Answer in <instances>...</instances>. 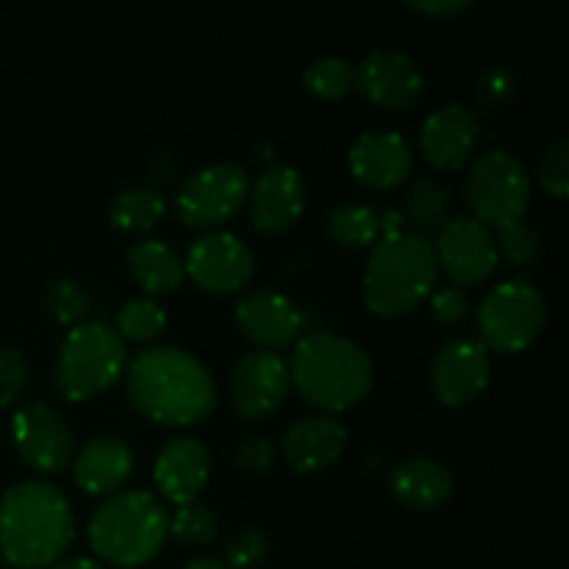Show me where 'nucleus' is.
<instances>
[{
	"instance_id": "nucleus-32",
	"label": "nucleus",
	"mask_w": 569,
	"mask_h": 569,
	"mask_svg": "<svg viewBox=\"0 0 569 569\" xmlns=\"http://www.w3.org/2000/svg\"><path fill=\"white\" fill-rule=\"evenodd\" d=\"M539 231L526 220L506 222V226H498V237H495V248H498V256L503 253L506 261H511L515 267L531 264L539 256Z\"/></svg>"
},
{
	"instance_id": "nucleus-9",
	"label": "nucleus",
	"mask_w": 569,
	"mask_h": 569,
	"mask_svg": "<svg viewBox=\"0 0 569 569\" xmlns=\"http://www.w3.org/2000/svg\"><path fill=\"white\" fill-rule=\"evenodd\" d=\"M248 192L250 178L242 164L214 161L183 178L176 192V214L181 217L183 226H220L237 214L239 206L248 200Z\"/></svg>"
},
{
	"instance_id": "nucleus-4",
	"label": "nucleus",
	"mask_w": 569,
	"mask_h": 569,
	"mask_svg": "<svg viewBox=\"0 0 569 569\" xmlns=\"http://www.w3.org/2000/svg\"><path fill=\"white\" fill-rule=\"evenodd\" d=\"M437 253L411 231L381 237L365 267V303L381 317H400L420 306L437 283Z\"/></svg>"
},
{
	"instance_id": "nucleus-18",
	"label": "nucleus",
	"mask_w": 569,
	"mask_h": 569,
	"mask_svg": "<svg viewBox=\"0 0 569 569\" xmlns=\"http://www.w3.org/2000/svg\"><path fill=\"white\" fill-rule=\"evenodd\" d=\"M350 172L365 187L392 189L411 172V148L406 137L392 128L361 131L350 144Z\"/></svg>"
},
{
	"instance_id": "nucleus-13",
	"label": "nucleus",
	"mask_w": 569,
	"mask_h": 569,
	"mask_svg": "<svg viewBox=\"0 0 569 569\" xmlns=\"http://www.w3.org/2000/svg\"><path fill=\"white\" fill-rule=\"evenodd\" d=\"M492 359L481 339L456 337L431 361V387L445 406H465L487 389Z\"/></svg>"
},
{
	"instance_id": "nucleus-31",
	"label": "nucleus",
	"mask_w": 569,
	"mask_h": 569,
	"mask_svg": "<svg viewBox=\"0 0 569 569\" xmlns=\"http://www.w3.org/2000/svg\"><path fill=\"white\" fill-rule=\"evenodd\" d=\"M167 528H170V533L178 542L203 545L214 539L220 520H217V515L206 503L189 500V503H181L172 511V517L167 520Z\"/></svg>"
},
{
	"instance_id": "nucleus-20",
	"label": "nucleus",
	"mask_w": 569,
	"mask_h": 569,
	"mask_svg": "<svg viewBox=\"0 0 569 569\" xmlns=\"http://www.w3.org/2000/svg\"><path fill=\"white\" fill-rule=\"evenodd\" d=\"M211 470V456L206 445L194 437H176L159 450L153 465L156 487L172 503H189L206 487Z\"/></svg>"
},
{
	"instance_id": "nucleus-11",
	"label": "nucleus",
	"mask_w": 569,
	"mask_h": 569,
	"mask_svg": "<svg viewBox=\"0 0 569 569\" xmlns=\"http://www.w3.org/2000/svg\"><path fill=\"white\" fill-rule=\"evenodd\" d=\"M183 270L206 292H237L253 276V253L237 233L211 231L194 239Z\"/></svg>"
},
{
	"instance_id": "nucleus-27",
	"label": "nucleus",
	"mask_w": 569,
	"mask_h": 569,
	"mask_svg": "<svg viewBox=\"0 0 569 569\" xmlns=\"http://www.w3.org/2000/svg\"><path fill=\"white\" fill-rule=\"evenodd\" d=\"M326 228L331 239H337L345 248H365V244L376 242L378 237L376 209L356 203V200H345V203L333 206L326 220Z\"/></svg>"
},
{
	"instance_id": "nucleus-26",
	"label": "nucleus",
	"mask_w": 569,
	"mask_h": 569,
	"mask_svg": "<svg viewBox=\"0 0 569 569\" xmlns=\"http://www.w3.org/2000/svg\"><path fill=\"white\" fill-rule=\"evenodd\" d=\"M164 209L167 200L159 189L137 183V187H126L114 194L109 206V222L117 231L142 233L161 220Z\"/></svg>"
},
{
	"instance_id": "nucleus-38",
	"label": "nucleus",
	"mask_w": 569,
	"mask_h": 569,
	"mask_svg": "<svg viewBox=\"0 0 569 569\" xmlns=\"http://www.w3.org/2000/svg\"><path fill=\"white\" fill-rule=\"evenodd\" d=\"M467 306H470V300H467L465 289L459 287H439L431 295L433 320L442 322V326H456L465 317Z\"/></svg>"
},
{
	"instance_id": "nucleus-36",
	"label": "nucleus",
	"mask_w": 569,
	"mask_h": 569,
	"mask_svg": "<svg viewBox=\"0 0 569 569\" xmlns=\"http://www.w3.org/2000/svg\"><path fill=\"white\" fill-rule=\"evenodd\" d=\"M26 356L17 348H0V406H9L26 387Z\"/></svg>"
},
{
	"instance_id": "nucleus-23",
	"label": "nucleus",
	"mask_w": 569,
	"mask_h": 569,
	"mask_svg": "<svg viewBox=\"0 0 569 569\" xmlns=\"http://www.w3.org/2000/svg\"><path fill=\"white\" fill-rule=\"evenodd\" d=\"M389 489L403 506L417 511H428L442 506L453 492V476L445 465L433 459H403L389 472Z\"/></svg>"
},
{
	"instance_id": "nucleus-5",
	"label": "nucleus",
	"mask_w": 569,
	"mask_h": 569,
	"mask_svg": "<svg viewBox=\"0 0 569 569\" xmlns=\"http://www.w3.org/2000/svg\"><path fill=\"white\" fill-rule=\"evenodd\" d=\"M167 520L161 500L148 489L114 492L89 517V542L94 553L117 567H139L153 559L164 545Z\"/></svg>"
},
{
	"instance_id": "nucleus-41",
	"label": "nucleus",
	"mask_w": 569,
	"mask_h": 569,
	"mask_svg": "<svg viewBox=\"0 0 569 569\" xmlns=\"http://www.w3.org/2000/svg\"><path fill=\"white\" fill-rule=\"evenodd\" d=\"M183 569H228V567L222 565V561H217L214 556H198V559L189 561Z\"/></svg>"
},
{
	"instance_id": "nucleus-25",
	"label": "nucleus",
	"mask_w": 569,
	"mask_h": 569,
	"mask_svg": "<svg viewBox=\"0 0 569 569\" xmlns=\"http://www.w3.org/2000/svg\"><path fill=\"white\" fill-rule=\"evenodd\" d=\"M403 214L409 220L411 233L417 237H437L450 222V194L437 178L417 176L406 189Z\"/></svg>"
},
{
	"instance_id": "nucleus-30",
	"label": "nucleus",
	"mask_w": 569,
	"mask_h": 569,
	"mask_svg": "<svg viewBox=\"0 0 569 569\" xmlns=\"http://www.w3.org/2000/svg\"><path fill=\"white\" fill-rule=\"evenodd\" d=\"M44 306H48L50 320L59 326H81L87 315L92 311V300L89 292L72 278H56L44 292Z\"/></svg>"
},
{
	"instance_id": "nucleus-34",
	"label": "nucleus",
	"mask_w": 569,
	"mask_h": 569,
	"mask_svg": "<svg viewBox=\"0 0 569 569\" xmlns=\"http://www.w3.org/2000/svg\"><path fill=\"white\" fill-rule=\"evenodd\" d=\"M267 537L259 528H242L226 539V561L228 569H250L261 565L267 556Z\"/></svg>"
},
{
	"instance_id": "nucleus-14",
	"label": "nucleus",
	"mask_w": 569,
	"mask_h": 569,
	"mask_svg": "<svg viewBox=\"0 0 569 569\" xmlns=\"http://www.w3.org/2000/svg\"><path fill=\"white\" fill-rule=\"evenodd\" d=\"M292 378L289 365L276 350H253L237 361L231 372L233 409L248 420L272 415L287 400Z\"/></svg>"
},
{
	"instance_id": "nucleus-10",
	"label": "nucleus",
	"mask_w": 569,
	"mask_h": 569,
	"mask_svg": "<svg viewBox=\"0 0 569 569\" xmlns=\"http://www.w3.org/2000/svg\"><path fill=\"white\" fill-rule=\"evenodd\" d=\"M11 439L22 461L39 472H59L76 459V437L70 426L44 400H31L14 411Z\"/></svg>"
},
{
	"instance_id": "nucleus-17",
	"label": "nucleus",
	"mask_w": 569,
	"mask_h": 569,
	"mask_svg": "<svg viewBox=\"0 0 569 569\" xmlns=\"http://www.w3.org/2000/svg\"><path fill=\"white\" fill-rule=\"evenodd\" d=\"M481 142V122L476 111L461 103H445L422 122L420 148L433 167L456 170L467 164Z\"/></svg>"
},
{
	"instance_id": "nucleus-22",
	"label": "nucleus",
	"mask_w": 569,
	"mask_h": 569,
	"mask_svg": "<svg viewBox=\"0 0 569 569\" xmlns=\"http://www.w3.org/2000/svg\"><path fill=\"white\" fill-rule=\"evenodd\" d=\"M133 470V450L120 437H94L72 461L76 483L89 495H114Z\"/></svg>"
},
{
	"instance_id": "nucleus-6",
	"label": "nucleus",
	"mask_w": 569,
	"mask_h": 569,
	"mask_svg": "<svg viewBox=\"0 0 569 569\" xmlns=\"http://www.w3.org/2000/svg\"><path fill=\"white\" fill-rule=\"evenodd\" d=\"M126 342L106 322L70 328L56 359V387L67 400H89L120 381L126 370Z\"/></svg>"
},
{
	"instance_id": "nucleus-35",
	"label": "nucleus",
	"mask_w": 569,
	"mask_h": 569,
	"mask_svg": "<svg viewBox=\"0 0 569 569\" xmlns=\"http://www.w3.org/2000/svg\"><path fill=\"white\" fill-rule=\"evenodd\" d=\"M515 89H517L515 72L503 64H492L489 70L481 72V78H478L476 100L481 109L495 111L515 98Z\"/></svg>"
},
{
	"instance_id": "nucleus-28",
	"label": "nucleus",
	"mask_w": 569,
	"mask_h": 569,
	"mask_svg": "<svg viewBox=\"0 0 569 569\" xmlns=\"http://www.w3.org/2000/svg\"><path fill=\"white\" fill-rule=\"evenodd\" d=\"M303 83L322 100H339L356 87V67L342 56H322L303 72Z\"/></svg>"
},
{
	"instance_id": "nucleus-39",
	"label": "nucleus",
	"mask_w": 569,
	"mask_h": 569,
	"mask_svg": "<svg viewBox=\"0 0 569 569\" xmlns=\"http://www.w3.org/2000/svg\"><path fill=\"white\" fill-rule=\"evenodd\" d=\"M406 6L428 17H453L470 9L472 0H406Z\"/></svg>"
},
{
	"instance_id": "nucleus-8",
	"label": "nucleus",
	"mask_w": 569,
	"mask_h": 569,
	"mask_svg": "<svg viewBox=\"0 0 569 569\" xmlns=\"http://www.w3.org/2000/svg\"><path fill=\"white\" fill-rule=\"evenodd\" d=\"M545 298L531 281L511 278L483 295L478 306V331L487 350L517 353L539 337L545 326Z\"/></svg>"
},
{
	"instance_id": "nucleus-3",
	"label": "nucleus",
	"mask_w": 569,
	"mask_h": 569,
	"mask_svg": "<svg viewBox=\"0 0 569 569\" xmlns=\"http://www.w3.org/2000/svg\"><path fill=\"white\" fill-rule=\"evenodd\" d=\"M287 365L303 400L322 411L353 409L372 389L370 356L339 333H306Z\"/></svg>"
},
{
	"instance_id": "nucleus-33",
	"label": "nucleus",
	"mask_w": 569,
	"mask_h": 569,
	"mask_svg": "<svg viewBox=\"0 0 569 569\" xmlns=\"http://www.w3.org/2000/svg\"><path fill=\"white\" fill-rule=\"evenodd\" d=\"M539 187L553 198H565L569 189V142L567 137H559L542 153L537 164Z\"/></svg>"
},
{
	"instance_id": "nucleus-29",
	"label": "nucleus",
	"mask_w": 569,
	"mask_h": 569,
	"mask_svg": "<svg viewBox=\"0 0 569 569\" xmlns=\"http://www.w3.org/2000/svg\"><path fill=\"white\" fill-rule=\"evenodd\" d=\"M167 326V311L159 300L153 298H133L117 311V328L122 342L133 339V342H148L156 339Z\"/></svg>"
},
{
	"instance_id": "nucleus-1",
	"label": "nucleus",
	"mask_w": 569,
	"mask_h": 569,
	"mask_svg": "<svg viewBox=\"0 0 569 569\" xmlns=\"http://www.w3.org/2000/svg\"><path fill=\"white\" fill-rule=\"evenodd\" d=\"M128 398L164 426H192L214 411L217 383L209 367L178 345H150L128 361Z\"/></svg>"
},
{
	"instance_id": "nucleus-21",
	"label": "nucleus",
	"mask_w": 569,
	"mask_h": 569,
	"mask_svg": "<svg viewBox=\"0 0 569 569\" xmlns=\"http://www.w3.org/2000/svg\"><path fill=\"white\" fill-rule=\"evenodd\" d=\"M348 431L331 415L306 417L283 431L281 453L298 472H320L342 456Z\"/></svg>"
},
{
	"instance_id": "nucleus-12",
	"label": "nucleus",
	"mask_w": 569,
	"mask_h": 569,
	"mask_svg": "<svg viewBox=\"0 0 569 569\" xmlns=\"http://www.w3.org/2000/svg\"><path fill=\"white\" fill-rule=\"evenodd\" d=\"M437 264L445 267L456 287H476L498 267V248L487 226L472 217H450L437 233Z\"/></svg>"
},
{
	"instance_id": "nucleus-19",
	"label": "nucleus",
	"mask_w": 569,
	"mask_h": 569,
	"mask_svg": "<svg viewBox=\"0 0 569 569\" xmlns=\"http://www.w3.org/2000/svg\"><path fill=\"white\" fill-rule=\"evenodd\" d=\"M306 203L303 178L295 167L272 164L250 189V220L256 231L281 233L300 217Z\"/></svg>"
},
{
	"instance_id": "nucleus-16",
	"label": "nucleus",
	"mask_w": 569,
	"mask_h": 569,
	"mask_svg": "<svg viewBox=\"0 0 569 569\" xmlns=\"http://www.w3.org/2000/svg\"><path fill=\"white\" fill-rule=\"evenodd\" d=\"M237 326L250 342L264 350L292 345L303 331V311L270 287H259L244 292L237 300Z\"/></svg>"
},
{
	"instance_id": "nucleus-2",
	"label": "nucleus",
	"mask_w": 569,
	"mask_h": 569,
	"mask_svg": "<svg viewBox=\"0 0 569 569\" xmlns=\"http://www.w3.org/2000/svg\"><path fill=\"white\" fill-rule=\"evenodd\" d=\"M76 537L67 495L50 481H20L0 498V553L22 569L50 567Z\"/></svg>"
},
{
	"instance_id": "nucleus-15",
	"label": "nucleus",
	"mask_w": 569,
	"mask_h": 569,
	"mask_svg": "<svg viewBox=\"0 0 569 569\" xmlns=\"http://www.w3.org/2000/svg\"><path fill=\"white\" fill-rule=\"evenodd\" d=\"M356 87L383 109H411L422 98L426 76L409 53L381 48L365 56L356 67Z\"/></svg>"
},
{
	"instance_id": "nucleus-37",
	"label": "nucleus",
	"mask_w": 569,
	"mask_h": 569,
	"mask_svg": "<svg viewBox=\"0 0 569 569\" xmlns=\"http://www.w3.org/2000/svg\"><path fill=\"white\" fill-rule=\"evenodd\" d=\"M272 459H276V445L267 437H244L242 442L237 445V450H233L237 467H242V470L248 472L267 470V467L272 465Z\"/></svg>"
},
{
	"instance_id": "nucleus-24",
	"label": "nucleus",
	"mask_w": 569,
	"mask_h": 569,
	"mask_svg": "<svg viewBox=\"0 0 569 569\" xmlns=\"http://www.w3.org/2000/svg\"><path fill=\"white\" fill-rule=\"evenodd\" d=\"M128 272L133 281L150 295H170L181 287L183 276V261L176 250L161 239H142L133 242L126 253Z\"/></svg>"
},
{
	"instance_id": "nucleus-40",
	"label": "nucleus",
	"mask_w": 569,
	"mask_h": 569,
	"mask_svg": "<svg viewBox=\"0 0 569 569\" xmlns=\"http://www.w3.org/2000/svg\"><path fill=\"white\" fill-rule=\"evenodd\" d=\"M50 569H103V567L92 559H59L56 565H50Z\"/></svg>"
},
{
	"instance_id": "nucleus-7",
	"label": "nucleus",
	"mask_w": 569,
	"mask_h": 569,
	"mask_svg": "<svg viewBox=\"0 0 569 569\" xmlns=\"http://www.w3.org/2000/svg\"><path fill=\"white\" fill-rule=\"evenodd\" d=\"M531 194V178L526 164L511 150L492 148L476 156L465 178V200L472 220L481 226H506L522 220Z\"/></svg>"
}]
</instances>
